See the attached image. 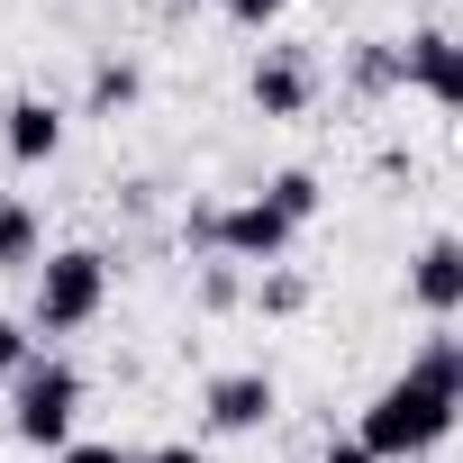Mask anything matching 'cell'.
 <instances>
[{
    "instance_id": "obj_5",
    "label": "cell",
    "mask_w": 463,
    "mask_h": 463,
    "mask_svg": "<svg viewBox=\"0 0 463 463\" xmlns=\"http://www.w3.org/2000/svg\"><path fill=\"white\" fill-rule=\"evenodd\" d=\"M400 73H409V91H427L436 109H463V37H454V28L400 37Z\"/></svg>"
},
{
    "instance_id": "obj_14",
    "label": "cell",
    "mask_w": 463,
    "mask_h": 463,
    "mask_svg": "<svg viewBox=\"0 0 463 463\" xmlns=\"http://www.w3.org/2000/svg\"><path fill=\"white\" fill-rule=\"evenodd\" d=\"M237 300H246V273L227 264V255H209L200 264V309H237Z\"/></svg>"
},
{
    "instance_id": "obj_16",
    "label": "cell",
    "mask_w": 463,
    "mask_h": 463,
    "mask_svg": "<svg viewBox=\"0 0 463 463\" xmlns=\"http://www.w3.org/2000/svg\"><path fill=\"white\" fill-rule=\"evenodd\" d=\"M28 364H37V354H28V327H19L10 309H0V382H19Z\"/></svg>"
},
{
    "instance_id": "obj_2",
    "label": "cell",
    "mask_w": 463,
    "mask_h": 463,
    "mask_svg": "<svg viewBox=\"0 0 463 463\" xmlns=\"http://www.w3.org/2000/svg\"><path fill=\"white\" fill-rule=\"evenodd\" d=\"M100 300H109V255H100V246H55V255L37 264V327H46V336L91 327Z\"/></svg>"
},
{
    "instance_id": "obj_7",
    "label": "cell",
    "mask_w": 463,
    "mask_h": 463,
    "mask_svg": "<svg viewBox=\"0 0 463 463\" xmlns=\"http://www.w3.org/2000/svg\"><path fill=\"white\" fill-rule=\"evenodd\" d=\"M409 309H427V318L463 309V237H427L409 255Z\"/></svg>"
},
{
    "instance_id": "obj_3",
    "label": "cell",
    "mask_w": 463,
    "mask_h": 463,
    "mask_svg": "<svg viewBox=\"0 0 463 463\" xmlns=\"http://www.w3.org/2000/svg\"><path fill=\"white\" fill-rule=\"evenodd\" d=\"M73 418H82V373L73 364H28L19 373V391H10V427H19V445H37V454H64L73 445Z\"/></svg>"
},
{
    "instance_id": "obj_19",
    "label": "cell",
    "mask_w": 463,
    "mask_h": 463,
    "mask_svg": "<svg viewBox=\"0 0 463 463\" xmlns=\"http://www.w3.org/2000/svg\"><path fill=\"white\" fill-rule=\"evenodd\" d=\"M318 463H382V454H373V445H364V436H336V445H327V454H318Z\"/></svg>"
},
{
    "instance_id": "obj_20",
    "label": "cell",
    "mask_w": 463,
    "mask_h": 463,
    "mask_svg": "<svg viewBox=\"0 0 463 463\" xmlns=\"http://www.w3.org/2000/svg\"><path fill=\"white\" fill-rule=\"evenodd\" d=\"M137 463H209L200 445H155V454H137Z\"/></svg>"
},
{
    "instance_id": "obj_9",
    "label": "cell",
    "mask_w": 463,
    "mask_h": 463,
    "mask_svg": "<svg viewBox=\"0 0 463 463\" xmlns=\"http://www.w3.org/2000/svg\"><path fill=\"white\" fill-rule=\"evenodd\" d=\"M137 91H146V64H137V55H100L82 109H91V118H118V109H137Z\"/></svg>"
},
{
    "instance_id": "obj_18",
    "label": "cell",
    "mask_w": 463,
    "mask_h": 463,
    "mask_svg": "<svg viewBox=\"0 0 463 463\" xmlns=\"http://www.w3.org/2000/svg\"><path fill=\"white\" fill-rule=\"evenodd\" d=\"M55 463H137V454H128V445H82V436H73Z\"/></svg>"
},
{
    "instance_id": "obj_13",
    "label": "cell",
    "mask_w": 463,
    "mask_h": 463,
    "mask_svg": "<svg viewBox=\"0 0 463 463\" xmlns=\"http://www.w3.org/2000/svg\"><path fill=\"white\" fill-rule=\"evenodd\" d=\"M409 373H418V382H436L445 400H463V336H454V327H436V336L418 345V364H409Z\"/></svg>"
},
{
    "instance_id": "obj_1",
    "label": "cell",
    "mask_w": 463,
    "mask_h": 463,
    "mask_svg": "<svg viewBox=\"0 0 463 463\" xmlns=\"http://www.w3.org/2000/svg\"><path fill=\"white\" fill-rule=\"evenodd\" d=\"M454 418H463V400H445L436 382H418V373H400V382H382L373 391V409H364V445L382 454V463H409V454H436L445 436H454Z\"/></svg>"
},
{
    "instance_id": "obj_12",
    "label": "cell",
    "mask_w": 463,
    "mask_h": 463,
    "mask_svg": "<svg viewBox=\"0 0 463 463\" xmlns=\"http://www.w3.org/2000/svg\"><path fill=\"white\" fill-rule=\"evenodd\" d=\"M264 200H273V209H282L291 227H309V218L327 209V182H318L309 164H291V173H273V182H264Z\"/></svg>"
},
{
    "instance_id": "obj_6",
    "label": "cell",
    "mask_w": 463,
    "mask_h": 463,
    "mask_svg": "<svg viewBox=\"0 0 463 463\" xmlns=\"http://www.w3.org/2000/svg\"><path fill=\"white\" fill-rule=\"evenodd\" d=\"M246 91H255V109H264V118H300V109L318 100V73H309V55L264 46V55H255V73H246Z\"/></svg>"
},
{
    "instance_id": "obj_17",
    "label": "cell",
    "mask_w": 463,
    "mask_h": 463,
    "mask_svg": "<svg viewBox=\"0 0 463 463\" xmlns=\"http://www.w3.org/2000/svg\"><path fill=\"white\" fill-rule=\"evenodd\" d=\"M218 10L237 19V28H273V19H282V0H218Z\"/></svg>"
},
{
    "instance_id": "obj_10",
    "label": "cell",
    "mask_w": 463,
    "mask_h": 463,
    "mask_svg": "<svg viewBox=\"0 0 463 463\" xmlns=\"http://www.w3.org/2000/svg\"><path fill=\"white\" fill-rule=\"evenodd\" d=\"M0 264H10V273H37L46 264V227H37L28 200H0Z\"/></svg>"
},
{
    "instance_id": "obj_4",
    "label": "cell",
    "mask_w": 463,
    "mask_h": 463,
    "mask_svg": "<svg viewBox=\"0 0 463 463\" xmlns=\"http://www.w3.org/2000/svg\"><path fill=\"white\" fill-rule=\"evenodd\" d=\"M273 409H282V382H273L264 364H237V373H209V382H200L209 436H255V427H273Z\"/></svg>"
},
{
    "instance_id": "obj_11",
    "label": "cell",
    "mask_w": 463,
    "mask_h": 463,
    "mask_svg": "<svg viewBox=\"0 0 463 463\" xmlns=\"http://www.w3.org/2000/svg\"><path fill=\"white\" fill-rule=\"evenodd\" d=\"M345 82L364 91V100H382V91H400L409 73H400V37H364L354 55H345Z\"/></svg>"
},
{
    "instance_id": "obj_15",
    "label": "cell",
    "mask_w": 463,
    "mask_h": 463,
    "mask_svg": "<svg viewBox=\"0 0 463 463\" xmlns=\"http://www.w3.org/2000/svg\"><path fill=\"white\" fill-rule=\"evenodd\" d=\"M300 300H309V282H300V273H282V264H273V273L255 282V309H273V318H291Z\"/></svg>"
},
{
    "instance_id": "obj_8",
    "label": "cell",
    "mask_w": 463,
    "mask_h": 463,
    "mask_svg": "<svg viewBox=\"0 0 463 463\" xmlns=\"http://www.w3.org/2000/svg\"><path fill=\"white\" fill-rule=\"evenodd\" d=\"M0 146H10V164H55V146H64V109L37 100V91H19L10 109H0Z\"/></svg>"
}]
</instances>
